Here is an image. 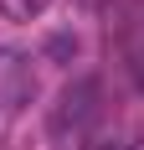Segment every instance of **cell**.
Segmentation results:
<instances>
[{"label":"cell","instance_id":"3","mask_svg":"<svg viewBox=\"0 0 144 150\" xmlns=\"http://www.w3.org/2000/svg\"><path fill=\"white\" fill-rule=\"evenodd\" d=\"M0 11L10 16V21H36L46 11V0H0Z\"/></svg>","mask_w":144,"mask_h":150},{"label":"cell","instance_id":"2","mask_svg":"<svg viewBox=\"0 0 144 150\" xmlns=\"http://www.w3.org/2000/svg\"><path fill=\"white\" fill-rule=\"evenodd\" d=\"M124 67H129V83L144 93V26L134 31L129 42H124Z\"/></svg>","mask_w":144,"mask_h":150},{"label":"cell","instance_id":"1","mask_svg":"<svg viewBox=\"0 0 144 150\" xmlns=\"http://www.w3.org/2000/svg\"><path fill=\"white\" fill-rule=\"evenodd\" d=\"M98 98H103L98 78H72L67 88L57 93L52 119H46V129H52L57 150H82V145H87V135H93V124H98V114H103Z\"/></svg>","mask_w":144,"mask_h":150}]
</instances>
